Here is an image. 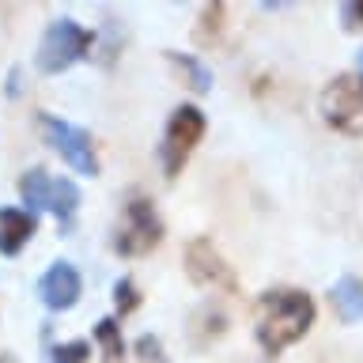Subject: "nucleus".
<instances>
[{
  "label": "nucleus",
  "instance_id": "nucleus-17",
  "mask_svg": "<svg viewBox=\"0 0 363 363\" xmlns=\"http://www.w3.org/2000/svg\"><path fill=\"white\" fill-rule=\"evenodd\" d=\"M136 352H140V359H147V363H163V345H159V337H140V340H136Z\"/></svg>",
  "mask_w": 363,
  "mask_h": 363
},
{
  "label": "nucleus",
  "instance_id": "nucleus-12",
  "mask_svg": "<svg viewBox=\"0 0 363 363\" xmlns=\"http://www.w3.org/2000/svg\"><path fill=\"white\" fill-rule=\"evenodd\" d=\"M167 61L178 68L182 76H186V84L197 91V95H204V91H212V72L204 68L197 57H189V53H167Z\"/></svg>",
  "mask_w": 363,
  "mask_h": 363
},
{
  "label": "nucleus",
  "instance_id": "nucleus-13",
  "mask_svg": "<svg viewBox=\"0 0 363 363\" xmlns=\"http://www.w3.org/2000/svg\"><path fill=\"white\" fill-rule=\"evenodd\" d=\"M95 340L102 348V356H106V363H118L125 356V340H121V325L113 322V318H102V322L95 325Z\"/></svg>",
  "mask_w": 363,
  "mask_h": 363
},
{
  "label": "nucleus",
  "instance_id": "nucleus-3",
  "mask_svg": "<svg viewBox=\"0 0 363 363\" xmlns=\"http://www.w3.org/2000/svg\"><path fill=\"white\" fill-rule=\"evenodd\" d=\"M318 110L329 129L345 133V136H363V76L359 72H345L337 79H329Z\"/></svg>",
  "mask_w": 363,
  "mask_h": 363
},
{
  "label": "nucleus",
  "instance_id": "nucleus-4",
  "mask_svg": "<svg viewBox=\"0 0 363 363\" xmlns=\"http://www.w3.org/2000/svg\"><path fill=\"white\" fill-rule=\"evenodd\" d=\"M19 197H23V204H30V212H34V208L53 212L61 227L72 223V220H76V208H79V189H76V182L50 178L45 170H27V174L19 178Z\"/></svg>",
  "mask_w": 363,
  "mask_h": 363
},
{
  "label": "nucleus",
  "instance_id": "nucleus-7",
  "mask_svg": "<svg viewBox=\"0 0 363 363\" xmlns=\"http://www.w3.org/2000/svg\"><path fill=\"white\" fill-rule=\"evenodd\" d=\"M204 113L197 106H178L174 113H170V121H167V133H163V170H167V178H178L182 174V167L189 163V155H193V147L201 144V136H204Z\"/></svg>",
  "mask_w": 363,
  "mask_h": 363
},
{
  "label": "nucleus",
  "instance_id": "nucleus-8",
  "mask_svg": "<svg viewBox=\"0 0 363 363\" xmlns=\"http://www.w3.org/2000/svg\"><path fill=\"white\" fill-rule=\"evenodd\" d=\"M186 272H189L193 284H201V288H208V291H223V295L238 291L235 269L227 265V257L220 254V246H216L208 235H197L186 246Z\"/></svg>",
  "mask_w": 363,
  "mask_h": 363
},
{
  "label": "nucleus",
  "instance_id": "nucleus-5",
  "mask_svg": "<svg viewBox=\"0 0 363 363\" xmlns=\"http://www.w3.org/2000/svg\"><path fill=\"white\" fill-rule=\"evenodd\" d=\"M163 242V220H159L155 204L147 197H129L125 204V220L118 227V238H113V250L121 257H144Z\"/></svg>",
  "mask_w": 363,
  "mask_h": 363
},
{
  "label": "nucleus",
  "instance_id": "nucleus-2",
  "mask_svg": "<svg viewBox=\"0 0 363 363\" xmlns=\"http://www.w3.org/2000/svg\"><path fill=\"white\" fill-rule=\"evenodd\" d=\"M91 50H95V34L65 16V19H53L50 27H45L42 42H38V53H34V65H38V72L57 76V72H65V68H72L76 61H84Z\"/></svg>",
  "mask_w": 363,
  "mask_h": 363
},
{
  "label": "nucleus",
  "instance_id": "nucleus-6",
  "mask_svg": "<svg viewBox=\"0 0 363 363\" xmlns=\"http://www.w3.org/2000/svg\"><path fill=\"white\" fill-rule=\"evenodd\" d=\"M38 125H42L45 144H50L76 174H87V178L99 174V155H95V144H91V133H84L79 125H68L61 118H53V113H42Z\"/></svg>",
  "mask_w": 363,
  "mask_h": 363
},
{
  "label": "nucleus",
  "instance_id": "nucleus-16",
  "mask_svg": "<svg viewBox=\"0 0 363 363\" xmlns=\"http://www.w3.org/2000/svg\"><path fill=\"white\" fill-rule=\"evenodd\" d=\"M220 19H223V4H208L201 11V23L204 27L197 30L201 42H216V34H220Z\"/></svg>",
  "mask_w": 363,
  "mask_h": 363
},
{
  "label": "nucleus",
  "instance_id": "nucleus-14",
  "mask_svg": "<svg viewBox=\"0 0 363 363\" xmlns=\"http://www.w3.org/2000/svg\"><path fill=\"white\" fill-rule=\"evenodd\" d=\"M91 359V345L87 340H68V345L53 348V363H87Z\"/></svg>",
  "mask_w": 363,
  "mask_h": 363
},
{
  "label": "nucleus",
  "instance_id": "nucleus-11",
  "mask_svg": "<svg viewBox=\"0 0 363 363\" xmlns=\"http://www.w3.org/2000/svg\"><path fill=\"white\" fill-rule=\"evenodd\" d=\"M329 303H333V311H337V318L345 325L359 322L363 318V280H356V277L337 280L333 291H329Z\"/></svg>",
  "mask_w": 363,
  "mask_h": 363
},
{
  "label": "nucleus",
  "instance_id": "nucleus-9",
  "mask_svg": "<svg viewBox=\"0 0 363 363\" xmlns=\"http://www.w3.org/2000/svg\"><path fill=\"white\" fill-rule=\"evenodd\" d=\"M79 291H84V280H79L72 261H53L45 269V277L38 280V299L50 311H72L79 303Z\"/></svg>",
  "mask_w": 363,
  "mask_h": 363
},
{
  "label": "nucleus",
  "instance_id": "nucleus-19",
  "mask_svg": "<svg viewBox=\"0 0 363 363\" xmlns=\"http://www.w3.org/2000/svg\"><path fill=\"white\" fill-rule=\"evenodd\" d=\"M0 363H19L16 356H0Z\"/></svg>",
  "mask_w": 363,
  "mask_h": 363
},
{
  "label": "nucleus",
  "instance_id": "nucleus-15",
  "mask_svg": "<svg viewBox=\"0 0 363 363\" xmlns=\"http://www.w3.org/2000/svg\"><path fill=\"white\" fill-rule=\"evenodd\" d=\"M113 303H118L121 318L133 314L136 306H140V291H136V284L133 280H118V284H113Z\"/></svg>",
  "mask_w": 363,
  "mask_h": 363
},
{
  "label": "nucleus",
  "instance_id": "nucleus-1",
  "mask_svg": "<svg viewBox=\"0 0 363 363\" xmlns=\"http://www.w3.org/2000/svg\"><path fill=\"white\" fill-rule=\"evenodd\" d=\"M314 325V299L299 288H272L257 299V345L265 356H280Z\"/></svg>",
  "mask_w": 363,
  "mask_h": 363
},
{
  "label": "nucleus",
  "instance_id": "nucleus-20",
  "mask_svg": "<svg viewBox=\"0 0 363 363\" xmlns=\"http://www.w3.org/2000/svg\"><path fill=\"white\" fill-rule=\"evenodd\" d=\"M359 76H363V53H359Z\"/></svg>",
  "mask_w": 363,
  "mask_h": 363
},
{
  "label": "nucleus",
  "instance_id": "nucleus-10",
  "mask_svg": "<svg viewBox=\"0 0 363 363\" xmlns=\"http://www.w3.org/2000/svg\"><path fill=\"white\" fill-rule=\"evenodd\" d=\"M34 212H23V208H4L0 212V254L16 257L23 246L34 238Z\"/></svg>",
  "mask_w": 363,
  "mask_h": 363
},
{
  "label": "nucleus",
  "instance_id": "nucleus-18",
  "mask_svg": "<svg viewBox=\"0 0 363 363\" xmlns=\"http://www.w3.org/2000/svg\"><path fill=\"white\" fill-rule=\"evenodd\" d=\"M340 19H345L348 30H363V0H352V4L340 8Z\"/></svg>",
  "mask_w": 363,
  "mask_h": 363
}]
</instances>
